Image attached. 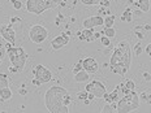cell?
Wrapping results in <instances>:
<instances>
[{"label":"cell","instance_id":"cell-2","mask_svg":"<svg viewBox=\"0 0 151 113\" xmlns=\"http://www.w3.org/2000/svg\"><path fill=\"white\" fill-rule=\"evenodd\" d=\"M64 0H27L26 11L33 14H42L43 12L53 9L63 4Z\"/></svg>","mask_w":151,"mask_h":113},{"label":"cell","instance_id":"cell-27","mask_svg":"<svg viewBox=\"0 0 151 113\" xmlns=\"http://www.w3.org/2000/svg\"><path fill=\"white\" fill-rule=\"evenodd\" d=\"M11 4H12V7H13L16 11H20V9L22 8V5H24L20 0H11Z\"/></svg>","mask_w":151,"mask_h":113},{"label":"cell","instance_id":"cell-21","mask_svg":"<svg viewBox=\"0 0 151 113\" xmlns=\"http://www.w3.org/2000/svg\"><path fill=\"white\" fill-rule=\"evenodd\" d=\"M124 89L128 90V91H134V89H136V83H134L132 79H127L124 82Z\"/></svg>","mask_w":151,"mask_h":113},{"label":"cell","instance_id":"cell-1","mask_svg":"<svg viewBox=\"0 0 151 113\" xmlns=\"http://www.w3.org/2000/svg\"><path fill=\"white\" fill-rule=\"evenodd\" d=\"M72 98L67 89L61 86H52L45 94V105L50 113H58L61 105H69Z\"/></svg>","mask_w":151,"mask_h":113},{"label":"cell","instance_id":"cell-30","mask_svg":"<svg viewBox=\"0 0 151 113\" xmlns=\"http://www.w3.org/2000/svg\"><path fill=\"white\" fill-rule=\"evenodd\" d=\"M143 52V48H142V46L139 44V43H137L136 46H134V53H136L137 56H139L141 53Z\"/></svg>","mask_w":151,"mask_h":113},{"label":"cell","instance_id":"cell-24","mask_svg":"<svg viewBox=\"0 0 151 113\" xmlns=\"http://www.w3.org/2000/svg\"><path fill=\"white\" fill-rule=\"evenodd\" d=\"M87 96H89V92H87L86 90H82V91H80V92L77 94V99L80 100V102H83V100H86Z\"/></svg>","mask_w":151,"mask_h":113},{"label":"cell","instance_id":"cell-38","mask_svg":"<svg viewBox=\"0 0 151 113\" xmlns=\"http://www.w3.org/2000/svg\"><path fill=\"white\" fill-rule=\"evenodd\" d=\"M18 94H20V95H26L27 90L25 89V87H21V89H18Z\"/></svg>","mask_w":151,"mask_h":113},{"label":"cell","instance_id":"cell-41","mask_svg":"<svg viewBox=\"0 0 151 113\" xmlns=\"http://www.w3.org/2000/svg\"><path fill=\"white\" fill-rule=\"evenodd\" d=\"M87 99H89L90 102H91V100H94V99H95V96H94L91 92H89V96H87Z\"/></svg>","mask_w":151,"mask_h":113},{"label":"cell","instance_id":"cell-23","mask_svg":"<svg viewBox=\"0 0 151 113\" xmlns=\"http://www.w3.org/2000/svg\"><path fill=\"white\" fill-rule=\"evenodd\" d=\"M82 26H83V29H95L94 27V25H93V21H91V18H85L83 20V22H82Z\"/></svg>","mask_w":151,"mask_h":113},{"label":"cell","instance_id":"cell-22","mask_svg":"<svg viewBox=\"0 0 151 113\" xmlns=\"http://www.w3.org/2000/svg\"><path fill=\"white\" fill-rule=\"evenodd\" d=\"M81 70H83V67H82V59H81V60H78V61L73 65V74L78 73V72H81Z\"/></svg>","mask_w":151,"mask_h":113},{"label":"cell","instance_id":"cell-15","mask_svg":"<svg viewBox=\"0 0 151 113\" xmlns=\"http://www.w3.org/2000/svg\"><path fill=\"white\" fill-rule=\"evenodd\" d=\"M120 20L122 22H127V24H130L133 21V13H132V9L130 8H127L124 12H122Z\"/></svg>","mask_w":151,"mask_h":113},{"label":"cell","instance_id":"cell-36","mask_svg":"<svg viewBox=\"0 0 151 113\" xmlns=\"http://www.w3.org/2000/svg\"><path fill=\"white\" fill-rule=\"evenodd\" d=\"M145 52H146L147 55H149L150 57H151V43H149V44L145 47Z\"/></svg>","mask_w":151,"mask_h":113},{"label":"cell","instance_id":"cell-14","mask_svg":"<svg viewBox=\"0 0 151 113\" xmlns=\"http://www.w3.org/2000/svg\"><path fill=\"white\" fill-rule=\"evenodd\" d=\"M89 78H90V74L87 73V72H85V70H81V72H78V73L74 74V81H76L77 83L86 82Z\"/></svg>","mask_w":151,"mask_h":113},{"label":"cell","instance_id":"cell-13","mask_svg":"<svg viewBox=\"0 0 151 113\" xmlns=\"http://www.w3.org/2000/svg\"><path fill=\"white\" fill-rule=\"evenodd\" d=\"M136 7L139 9L142 13H147L151 8L150 0H138V1H136Z\"/></svg>","mask_w":151,"mask_h":113},{"label":"cell","instance_id":"cell-4","mask_svg":"<svg viewBox=\"0 0 151 113\" xmlns=\"http://www.w3.org/2000/svg\"><path fill=\"white\" fill-rule=\"evenodd\" d=\"M48 36V30L42 25H33L29 30V38L34 44H40Z\"/></svg>","mask_w":151,"mask_h":113},{"label":"cell","instance_id":"cell-18","mask_svg":"<svg viewBox=\"0 0 151 113\" xmlns=\"http://www.w3.org/2000/svg\"><path fill=\"white\" fill-rule=\"evenodd\" d=\"M5 87H9L8 75L5 73H0V89H5Z\"/></svg>","mask_w":151,"mask_h":113},{"label":"cell","instance_id":"cell-33","mask_svg":"<svg viewBox=\"0 0 151 113\" xmlns=\"http://www.w3.org/2000/svg\"><path fill=\"white\" fill-rule=\"evenodd\" d=\"M103 99H104L106 104H112V100H111V96H109V94H108V92H106V94H104V96H103Z\"/></svg>","mask_w":151,"mask_h":113},{"label":"cell","instance_id":"cell-35","mask_svg":"<svg viewBox=\"0 0 151 113\" xmlns=\"http://www.w3.org/2000/svg\"><path fill=\"white\" fill-rule=\"evenodd\" d=\"M99 5H102L103 8H108L109 7V0H102V1L99 3Z\"/></svg>","mask_w":151,"mask_h":113},{"label":"cell","instance_id":"cell-19","mask_svg":"<svg viewBox=\"0 0 151 113\" xmlns=\"http://www.w3.org/2000/svg\"><path fill=\"white\" fill-rule=\"evenodd\" d=\"M100 34H102V35H106L107 38H109V39H111V38H113L116 35V30L113 29V27H104Z\"/></svg>","mask_w":151,"mask_h":113},{"label":"cell","instance_id":"cell-25","mask_svg":"<svg viewBox=\"0 0 151 113\" xmlns=\"http://www.w3.org/2000/svg\"><path fill=\"white\" fill-rule=\"evenodd\" d=\"M139 99H143L145 102L147 103V104H151V94H147L146 91L141 94V95H139Z\"/></svg>","mask_w":151,"mask_h":113},{"label":"cell","instance_id":"cell-42","mask_svg":"<svg viewBox=\"0 0 151 113\" xmlns=\"http://www.w3.org/2000/svg\"><path fill=\"white\" fill-rule=\"evenodd\" d=\"M136 33H137V38H139V39H143V34L142 33H138V31H136Z\"/></svg>","mask_w":151,"mask_h":113},{"label":"cell","instance_id":"cell-34","mask_svg":"<svg viewBox=\"0 0 151 113\" xmlns=\"http://www.w3.org/2000/svg\"><path fill=\"white\" fill-rule=\"evenodd\" d=\"M11 22L13 24V25L14 24H21V22H22V20H21L20 17H12L11 18Z\"/></svg>","mask_w":151,"mask_h":113},{"label":"cell","instance_id":"cell-29","mask_svg":"<svg viewBox=\"0 0 151 113\" xmlns=\"http://www.w3.org/2000/svg\"><path fill=\"white\" fill-rule=\"evenodd\" d=\"M100 113H113L112 105L111 104H106L104 107H103V109H102V112H100Z\"/></svg>","mask_w":151,"mask_h":113},{"label":"cell","instance_id":"cell-48","mask_svg":"<svg viewBox=\"0 0 151 113\" xmlns=\"http://www.w3.org/2000/svg\"><path fill=\"white\" fill-rule=\"evenodd\" d=\"M134 1H138V0H134Z\"/></svg>","mask_w":151,"mask_h":113},{"label":"cell","instance_id":"cell-3","mask_svg":"<svg viewBox=\"0 0 151 113\" xmlns=\"http://www.w3.org/2000/svg\"><path fill=\"white\" fill-rule=\"evenodd\" d=\"M141 99L134 91H129L127 95H124V98L119 99L117 102V113H130L136 109L139 108Z\"/></svg>","mask_w":151,"mask_h":113},{"label":"cell","instance_id":"cell-45","mask_svg":"<svg viewBox=\"0 0 151 113\" xmlns=\"http://www.w3.org/2000/svg\"><path fill=\"white\" fill-rule=\"evenodd\" d=\"M145 30H151V26H149V25H145Z\"/></svg>","mask_w":151,"mask_h":113},{"label":"cell","instance_id":"cell-17","mask_svg":"<svg viewBox=\"0 0 151 113\" xmlns=\"http://www.w3.org/2000/svg\"><path fill=\"white\" fill-rule=\"evenodd\" d=\"M91 21H93V25L94 27H98V26H103L104 25V18L102 17V16H91Z\"/></svg>","mask_w":151,"mask_h":113},{"label":"cell","instance_id":"cell-26","mask_svg":"<svg viewBox=\"0 0 151 113\" xmlns=\"http://www.w3.org/2000/svg\"><path fill=\"white\" fill-rule=\"evenodd\" d=\"M83 5H98L102 0H80Z\"/></svg>","mask_w":151,"mask_h":113},{"label":"cell","instance_id":"cell-20","mask_svg":"<svg viewBox=\"0 0 151 113\" xmlns=\"http://www.w3.org/2000/svg\"><path fill=\"white\" fill-rule=\"evenodd\" d=\"M116 20V16L109 14L104 18V27H113V22Z\"/></svg>","mask_w":151,"mask_h":113},{"label":"cell","instance_id":"cell-6","mask_svg":"<svg viewBox=\"0 0 151 113\" xmlns=\"http://www.w3.org/2000/svg\"><path fill=\"white\" fill-rule=\"evenodd\" d=\"M33 75H34V78H37L38 81H40L42 84L50 82V81L52 79V73L45 67V65H40V64L37 65V67L33 69Z\"/></svg>","mask_w":151,"mask_h":113},{"label":"cell","instance_id":"cell-7","mask_svg":"<svg viewBox=\"0 0 151 113\" xmlns=\"http://www.w3.org/2000/svg\"><path fill=\"white\" fill-rule=\"evenodd\" d=\"M0 35L4 38L7 42L12 43V44L16 42V31L12 27V25L0 24Z\"/></svg>","mask_w":151,"mask_h":113},{"label":"cell","instance_id":"cell-28","mask_svg":"<svg viewBox=\"0 0 151 113\" xmlns=\"http://www.w3.org/2000/svg\"><path fill=\"white\" fill-rule=\"evenodd\" d=\"M100 42H102V44L104 47H109V46H111V40H109V38H107L106 35L100 36Z\"/></svg>","mask_w":151,"mask_h":113},{"label":"cell","instance_id":"cell-39","mask_svg":"<svg viewBox=\"0 0 151 113\" xmlns=\"http://www.w3.org/2000/svg\"><path fill=\"white\" fill-rule=\"evenodd\" d=\"M91 89H93V82L87 83V84H86V87H85V90H86L87 92H91Z\"/></svg>","mask_w":151,"mask_h":113},{"label":"cell","instance_id":"cell-44","mask_svg":"<svg viewBox=\"0 0 151 113\" xmlns=\"http://www.w3.org/2000/svg\"><path fill=\"white\" fill-rule=\"evenodd\" d=\"M82 103H83L85 105H89V104H90V100H89V99H86V100H83Z\"/></svg>","mask_w":151,"mask_h":113},{"label":"cell","instance_id":"cell-8","mask_svg":"<svg viewBox=\"0 0 151 113\" xmlns=\"http://www.w3.org/2000/svg\"><path fill=\"white\" fill-rule=\"evenodd\" d=\"M68 43H69V34L63 33L60 35L55 36L51 40V47H52L53 51H59V49H61L63 47L67 46Z\"/></svg>","mask_w":151,"mask_h":113},{"label":"cell","instance_id":"cell-11","mask_svg":"<svg viewBox=\"0 0 151 113\" xmlns=\"http://www.w3.org/2000/svg\"><path fill=\"white\" fill-rule=\"evenodd\" d=\"M117 65H122V53L120 47L116 46L115 51H113L111 59H109V67H117Z\"/></svg>","mask_w":151,"mask_h":113},{"label":"cell","instance_id":"cell-32","mask_svg":"<svg viewBox=\"0 0 151 113\" xmlns=\"http://www.w3.org/2000/svg\"><path fill=\"white\" fill-rule=\"evenodd\" d=\"M58 113H69V108H68V105H61L60 108L58 109Z\"/></svg>","mask_w":151,"mask_h":113},{"label":"cell","instance_id":"cell-40","mask_svg":"<svg viewBox=\"0 0 151 113\" xmlns=\"http://www.w3.org/2000/svg\"><path fill=\"white\" fill-rule=\"evenodd\" d=\"M9 72H11V73H17V72H20V70H18V69L16 68V67H13V65H12V67H9Z\"/></svg>","mask_w":151,"mask_h":113},{"label":"cell","instance_id":"cell-16","mask_svg":"<svg viewBox=\"0 0 151 113\" xmlns=\"http://www.w3.org/2000/svg\"><path fill=\"white\" fill-rule=\"evenodd\" d=\"M11 98H12V90L9 87L0 89V99H1V102H7Z\"/></svg>","mask_w":151,"mask_h":113},{"label":"cell","instance_id":"cell-43","mask_svg":"<svg viewBox=\"0 0 151 113\" xmlns=\"http://www.w3.org/2000/svg\"><path fill=\"white\" fill-rule=\"evenodd\" d=\"M3 56H4V52L0 49V64H1V61H3Z\"/></svg>","mask_w":151,"mask_h":113},{"label":"cell","instance_id":"cell-46","mask_svg":"<svg viewBox=\"0 0 151 113\" xmlns=\"http://www.w3.org/2000/svg\"><path fill=\"white\" fill-rule=\"evenodd\" d=\"M94 36H95V39H96V38H99V36H100V34H99V33H96V34L94 33Z\"/></svg>","mask_w":151,"mask_h":113},{"label":"cell","instance_id":"cell-10","mask_svg":"<svg viewBox=\"0 0 151 113\" xmlns=\"http://www.w3.org/2000/svg\"><path fill=\"white\" fill-rule=\"evenodd\" d=\"M106 92H107L106 86L100 82V81H93V89H91V94H93L96 99L103 98Z\"/></svg>","mask_w":151,"mask_h":113},{"label":"cell","instance_id":"cell-5","mask_svg":"<svg viewBox=\"0 0 151 113\" xmlns=\"http://www.w3.org/2000/svg\"><path fill=\"white\" fill-rule=\"evenodd\" d=\"M117 47H120L121 53H122V67L127 70L130 69V64H132V49H130V44H129L128 40H121L117 44Z\"/></svg>","mask_w":151,"mask_h":113},{"label":"cell","instance_id":"cell-9","mask_svg":"<svg viewBox=\"0 0 151 113\" xmlns=\"http://www.w3.org/2000/svg\"><path fill=\"white\" fill-rule=\"evenodd\" d=\"M82 67H83V70L87 72L89 74L96 73V72L99 70V64H98V61H96L94 57L82 59Z\"/></svg>","mask_w":151,"mask_h":113},{"label":"cell","instance_id":"cell-31","mask_svg":"<svg viewBox=\"0 0 151 113\" xmlns=\"http://www.w3.org/2000/svg\"><path fill=\"white\" fill-rule=\"evenodd\" d=\"M142 78H143V81H146V82H150V81H151V74L149 73V72H143V73H142Z\"/></svg>","mask_w":151,"mask_h":113},{"label":"cell","instance_id":"cell-37","mask_svg":"<svg viewBox=\"0 0 151 113\" xmlns=\"http://www.w3.org/2000/svg\"><path fill=\"white\" fill-rule=\"evenodd\" d=\"M31 83H33L34 86H40V84H42V82H40V81H38L37 78H33V79H31Z\"/></svg>","mask_w":151,"mask_h":113},{"label":"cell","instance_id":"cell-47","mask_svg":"<svg viewBox=\"0 0 151 113\" xmlns=\"http://www.w3.org/2000/svg\"><path fill=\"white\" fill-rule=\"evenodd\" d=\"M0 113H7V112H5V111H1V112H0Z\"/></svg>","mask_w":151,"mask_h":113},{"label":"cell","instance_id":"cell-12","mask_svg":"<svg viewBox=\"0 0 151 113\" xmlns=\"http://www.w3.org/2000/svg\"><path fill=\"white\" fill-rule=\"evenodd\" d=\"M78 38H80V40L93 42L95 39V36H94V29H83L82 31L78 33Z\"/></svg>","mask_w":151,"mask_h":113}]
</instances>
